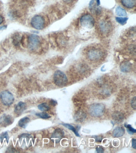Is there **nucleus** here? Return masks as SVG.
Listing matches in <instances>:
<instances>
[{
    "label": "nucleus",
    "instance_id": "obj_1",
    "mask_svg": "<svg viewBox=\"0 0 136 153\" xmlns=\"http://www.w3.org/2000/svg\"><path fill=\"white\" fill-rule=\"evenodd\" d=\"M105 111V106L102 103H94L89 107V111L90 115L93 117H101Z\"/></svg>",
    "mask_w": 136,
    "mask_h": 153
},
{
    "label": "nucleus",
    "instance_id": "obj_2",
    "mask_svg": "<svg viewBox=\"0 0 136 153\" xmlns=\"http://www.w3.org/2000/svg\"><path fill=\"white\" fill-rule=\"evenodd\" d=\"M54 79L55 84L59 87H64L68 83V78L66 75L60 70L55 72Z\"/></svg>",
    "mask_w": 136,
    "mask_h": 153
},
{
    "label": "nucleus",
    "instance_id": "obj_3",
    "mask_svg": "<svg viewBox=\"0 0 136 153\" xmlns=\"http://www.w3.org/2000/svg\"><path fill=\"white\" fill-rule=\"evenodd\" d=\"M80 23L83 27L88 29L93 28L95 25L94 18L89 15H85L80 18Z\"/></svg>",
    "mask_w": 136,
    "mask_h": 153
},
{
    "label": "nucleus",
    "instance_id": "obj_4",
    "mask_svg": "<svg viewBox=\"0 0 136 153\" xmlns=\"http://www.w3.org/2000/svg\"><path fill=\"white\" fill-rule=\"evenodd\" d=\"M0 97L3 104L5 106H10L13 103L14 97L12 93L8 91L2 92Z\"/></svg>",
    "mask_w": 136,
    "mask_h": 153
},
{
    "label": "nucleus",
    "instance_id": "obj_5",
    "mask_svg": "<svg viewBox=\"0 0 136 153\" xmlns=\"http://www.w3.org/2000/svg\"><path fill=\"white\" fill-rule=\"evenodd\" d=\"M32 27L36 30H41L44 26V18L41 16L36 15L32 18L31 21Z\"/></svg>",
    "mask_w": 136,
    "mask_h": 153
},
{
    "label": "nucleus",
    "instance_id": "obj_6",
    "mask_svg": "<svg viewBox=\"0 0 136 153\" xmlns=\"http://www.w3.org/2000/svg\"><path fill=\"white\" fill-rule=\"evenodd\" d=\"M40 39L38 36L32 34L28 38V47L32 50H36L40 45Z\"/></svg>",
    "mask_w": 136,
    "mask_h": 153
},
{
    "label": "nucleus",
    "instance_id": "obj_7",
    "mask_svg": "<svg viewBox=\"0 0 136 153\" xmlns=\"http://www.w3.org/2000/svg\"><path fill=\"white\" fill-rule=\"evenodd\" d=\"M102 51L98 49H91L88 51L87 56L89 59L92 61H98L102 57Z\"/></svg>",
    "mask_w": 136,
    "mask_h": 153
},
{
    "label": "nucleus",
    "instance_id": "obj_8",
    "mask_svg": "<svg viewBox=\"0 0 136 153\" xmlns=\"http://www.w3.org/2000/svg\"><path fill=\"white\" fill-rule=\"evenodd\" d=\"M64 133L63 130L60 128L56 129L51 136L52 141L58 143L64 136Z\"/></svg>",
    "mask_w": 136,
    "mask_h": 153
},
{
    "label": "nucleus",
    "instance_id": "obj_9",
    "mask_svg": "<svg viewBox=\"0 0 136 153\" xmlns=\"http://www.w3.org/2000/svg\"><path fill=\"white\" fill-rule=\"evenodd\" d=\"M13 123V118L10 115L4 114L0 118V125L3 127H7Z\"/></svg>",
    "mask_w": 136,
    "mask_h": 153
},
{
    "label": "nucleus",
    "instance_id": "obj_10",
    "mask_svg": "<svg viewBox=\"0 0 136 153\" xmlns=\"http://www.w3.org/2000/svg\"><path fill=\"white\" fill-rule=\"evenodd\" d=\"M26 109V106L25 103L24 102H20L15 108V113L17 116H20Z\"/></svg>",
    "mask_w": 136,
    "mask_h": 153
},
{
    "label": "nucleus",
    "instance_id": "obj_11",
    "mask_svg": "<svg viewBox=\"0 0 136 153\" xmlns=\"http://www.w3.org/2000/svg\"><path fill=\"white\" fill-rule=\"evenodd\" d=\"M100 26L101 31L104 34H107L109 33L111 28L110 23L106 21L101 22L100 23Z\"/></svg>",
    "mask_w": 136,
    "mask_h": 153
},
{
    "label": "nucleus",
    "instance_id": "obj_12",
    "mask_svg": "<svg viewBox=\"0 0 136 153\" xmlns=\"http://www.w3.org/2000/svg\"><path fill=\"white\" fill-rule=\"evenodd\" d=\"M132 69V65L130 62L125 61L121 64L120 70L121 71L124 73L130 72Z\"/></svg>",
    "mask_w": 136,
    "mask_h": 153
},
{
    "label": "nucleus",
    "instance_id": "obj_13",
    "mask_svg": "<svg viewBox=\"0 0 136 153\" xmlns=\"http://www.w3.org/2000/svg\"><path fill=\"white\" fill-rule=\"evenodd\" d=\"M125 130L123 127L116 128L113 132V136L115 138L120 137L124 135Z\"/></svg>",
    "mask_w": 136,
    "mask_h": 153
},
{
    "label": "nucleus",
    "instance_id": "obj_14",
    "mask_svg": "<svg viewBox=\"0 0 136 153\" xmlns=\"http://www.w3.org/2000/svg\"><path fill=\"white\" fill-rule=\"evenodd\" d=\"M89 8L91 11L95 13L99 14L101 12V9L98 5L95 3V0H92L89 3Z\"/></svg>",
    "mask_w": 136,
    "mask_h": 153
},
{
    "label": "nucleus",
    "instance_id": "obj_15",
    "mask_svg": "<svg viewBox=\"0 0 136 153\" xmlns=\"http://www.w3.org/2000/svg\"><path fill=\"white\" fill-rule=\"evenodd\" d=\"M113 119L117 123H121L124 120V115L119 112H114L112 115Z\"/></svg>",
    "mask_w": 136,
    "mask_h": 153
},
{
    "label": "nucleus",
    "instance_id": "obj_16",
    "mask_svg": "<svg viewBox=\"0 0 136 153\" xmlns=\"http://www.w3.org/2000/svg\"><path fill=\"white\" fill-rule=\"evenodd\" d=\"M121 3L124 7L131 9L135 6L136 0H121Z\"/></svg>",
    "mask_w": 136,
    "mask_h": 153
},
{
    "label": "nucleus",
    "instance_id": "obj_17",
    "mask_svg": "<svg viewBox=\"0 0 136 153\" xmlns=\"http://www.w3.org/2000/svg\"><path fill=\"white\" fill-rule=\"evenodd\" d=\"M30 121V118L27 117L21 118L18 122V125L20 127L25 128Z\"/></svg>",
    "mask_w": 136,
    "mask_h": 153
},
{
    "label": "nucleus",
    "instance_id": "obj_18",
    "mask_svg": "<svg viewBox=\"0 0 136 153\" xmlns=\"http://www.w3.org/2000/svg\"><path fill=\"white\" fill-rule=\"evenodd\" d=\"M86 114L82 111H79L75 115V120L78 122H82L86 118Z\"/></svg>",
    "mask_w": 136,
    "mask_h": 153
},
{
    "label": "nucleus",
    "instance_id": "obj_19",
    "mask_svg": "<svg viewBox=\"0 0 136 153\" xmlns=\"http://www.w3.org/2000/svg\"><path fill=\"white\" fill-rule=\"evenodd\" d=\"M116 13L117 15L120 17H126L127 16V13L125 10L120 7L116 8Z\"/></svg>",
    "mask_w": 136,
    "mask_h": 153
},
{
    "label": "nucleus",
    "instance_id": "obj_20",
    "mask_svg": "<svg viewBox=\"0 0 136 153\" xmlns=\"http://www.w3.org/2000/svg\"><path fill=\"white\" fill-rule=\"evenodd\" d=\"M38 109L42 112L48 111L50 109L49 106L47 103H43L38 106Z\"/></svg>",
    "mask_w": 136,
    "mask_h": 153
},
{
    "label": "nucleus",
    "instance_id": "obj_21",
    "mask_svg": "<svg viewBox=\"0 0 136 153\" xmlns=\"http://www.w3.org/2000/svg\"><path fill=\"white\" fill-rule=\"evenodd\" d=\"M62 125L67 128L68 129L72 131L73 132H74L75 134V135L76 136H80L79 133H78V131H77L76 129L73 126H72V125L68 124H62Z\"/></svg>",
    "mask_w": 136,
    "mask_h": 153
},
{
    "label": "nucleus",
    "instance_id": "obj_22",
    "mask_svg": "<svg viewBox=\"0 0 136 153\" xmlns=\"http://www.w3.org/2000/svg\"><path fill=\"white\" fill-rule=\"evenodd\" d=\"M116 21L122 25H124L127 23L128 18L127 17H117L116 18Z\"/></svg>",
    "mask_w": 136,
    "mask_h": 153
},
{
    "label": "nucleus",
    "instance_id": "obj_23",
    "mask_svg": "<svg viewBox=\"0 0 136 153\" xmlns=\"http://www.w3.org/2000/svg\"><path fill=\"white\" fill-rule=\"evenodd\" d=\"M0 140L2 142L4 141L8 142L9 140V136L7 132H3L0 135Z\"/></svg>",
    "mask_w": 136,
    "mask_h": 153
},
{
    "label": "nucleus",
    "instance_id": "obj_24",
    "mask_svg": "<svg viewBox=\"0 0 136 153\" xmlns=\"http://www.w3.org/2000/svg\"><path fill=\"white\" fill-rule=\"evenodd\" d=\"M36 115L37 116H38V117H40V118L44 119H48V118H49L51 117L49 114L45 112L36 113Z\"/></svg>",
    "mask_w": 136,
    "mask_h": 153
},
{
    "label": "nucleus",
    "instance_id": "obj_25",
    "mask_svg": "<svg viewBox=\"0 0 136 153\" xmlns=\"http://www.w3.org/2000/svg\"><path fill=\"white\" fill-rule=\"evenodd\" d=\"M124 126L127 128V132L129 134H132L133 133H136V130L135 129L131 126L130 125H127V124H124Z\"/></svg>",
    "mask_w": 136,
    "mask_h": 153
},
{
    "label": "nucleus",
    "instance_id": "obj_26",
    "mask_svg": "<svg viewBox=\"0 0 136 153\" xmlns=\"http://www.w3.org/2000/svg\"><path fill=\"white\" fill-rule=\"evenodd\" d=\"M20 37H19L18 35L15 36L13 40L14 44L15 45H18L19 44L20 42H21V41L20 40Z\"/></svg>",
    "mask_w": 136,
    "mask_h": 153
},
{
    "label": "nucleus",
    "instance_id": "obj_27",
    "mask_svg": "<svg viewBox=\"0 0 136 153\" xmlns=\"http://www.w3.org/2000/svg\"><path fill=\"white\" fill-rule=\"evenodd\" d=\"M131 105L132 107L135 110L136 109V98L135 96L132 99L131 102Z\"/></svg>",
    "mask_w": 136,
    "mask_h": 153
},
{
    "label": "nucleus",
    "instance_id": "obj_28",
    "mask_svg": "<svg viewBox=\"0 0 136 153\" xmlns=\"http://www.w3.org/2000/svg\"><path fill=\"white\" fill-rule=\"evenodd\" d=\"M96 150L97 152L98 153H103L104 152V151L103 148L101 146H100L97 147Z\"/></svg>",
    "mask_w": 136,
    "mask_h": 153
},
{
    "label": "nucleus",
    "instance_id": "obj_29",
    "mask_svg": "<svg viewBox=\"0 0 136 153\" xmlns=\"http://www.w3.org/2000/svg\"><path fill=\"white\" fill-rule=\"evenodd\" d=\"M132 147L134 149H136V140L135 139H132Z\"/></svg>",
    "mask_w": 136,
    "mask_h": 153
},
{
    "label": "nucleus",
    "instance_id": "obj_30",
    "mask_svg": "<svg viewBox=\"0 0 136 153\" xmlns=\"http://www.w3.org/2000/svg\"><path fill=\"white\" fill-rule=\"evenodd\" d=\"M50 104H52V106H56V104H57V102L56 101H55V100L52 99L50 101Z\"/></svg>",
    "mask_w": 136,
    "mask_h": 153
},
{
    "label": "nucleus",
    "instance_id": "obj_31",
    "mask_svg": "<svg viewBox=\"0 0 136 153\" xmlns=\"http://www.w3.org/2000/svg\"><path fill=\"white\" fill-rule=\"evenodd\" d=\"M95 140L97 141H98V142H100L102 140V137L101 136H97L95 138Z\"/></svg>",
    "mask_w": 136,
    "mask_h": 153
},
{
    "label": "nucleus",
    "instance_id": "obj_32",
    "mask_svg": "<svg viewBox=\"0 0 136 153\" xmlns=\"http://www.w3.org/2000/svg\"><path fill=\"white\" fill-rule=\"evenodd\" d=\"M4 21V18L3 17V16L0 15V25H1L3 22Z\"/></svg>",
    "mask_w": 136,
    "mask_h": 153
},
{
    "label": "nucleus",
    "instance_id": "obj_33",
    "mask_svg": "<svg viewBox=\"0 0 136 153\" xmlns=\"http://www.w3.org/2000/svg\"><path fill=\"white\" fill-rule=\"evenodd\" d=\"M7 28L6 26H2L0 27V30H3L4 29H6Z\"/></svg>",
    "mask_w": 136,
    "mask_h": 153
},
{
    "label": "nucleus",
    "instance_id": "obj_34",
    "mask_svg": "<svg viewBox=\"0 0 136 153\" xmlns=\"http://www.w3.org/2000/svg\"><path fill=\"white\" fill-rule=\"evenodd\" d=\"M96 3L97 5H100V0H96Z\"/></svg>",
    "mask_w": 136,
    "mask_h": 153
}]
</instances>
